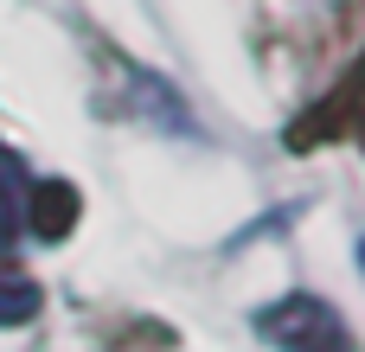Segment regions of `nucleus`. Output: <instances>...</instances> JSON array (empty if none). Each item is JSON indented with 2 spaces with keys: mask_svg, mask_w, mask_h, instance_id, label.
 Here are the masks:
<instances>
[{
  "mask_svg": "<svg viewBox=\"0 0 365 352\" xmlns=\"http://www.w3.org/2000/svg\"><path fill=\"white\" fill-rule=\"evenodd\" d=\"M257 333L276 352H359L353 327L321 301V295H282L257 314Z\"/></svg>",
  "mask_w": 365,
  "mask_h": 352,
  "instance_id": "nucleus-1",
  "label": "nucleus"
},
{
  "mask_svg": "<svg viewBox=\"0 0 365 352\" xmlns=\"http://www.w3.org/2000/svg\"><path fill=\"white\" fill-rule=\"evenodd\" d=\"M26 224L38 237H64L77 224V192L64 180H45V186H26Z\"/></svg>",
  "mask_w": 365,
  "mask_h": 352,
  "instance_id": "nucleus-2",
  "label": "nucleus"
},
{
  "mask_svg": "<svg viewBox=\"0 0 365 352\" xmlns=\"http://www.w3.org/2000/svg\"><path fill=\"white\" fill-rule=\"evenodd\" d=\"M26 167H19V154L13 147H0V244H13L19 237V224H26Z\"/></svg>",
  "mask_w": 365,
  "mask_h": 352,
  "instance_id": "nucleus-3",
  "label": "nucleus"
},
{
  "mask_svg": "<svg viewBox=\"0 0 365 352\" xmlns=\"http://www.w3.org/2000/svg\"><path fill=\"white\" fill-rule=\"evenodd\" d=\"M38 314V289L26 276H0V327H19Z\"/></svg>",
  "mask_w": 365,
  "mask_h": 352,
  "instance_id": "nucleus-4",
  "label": "nucleus"
}]
</instances>
